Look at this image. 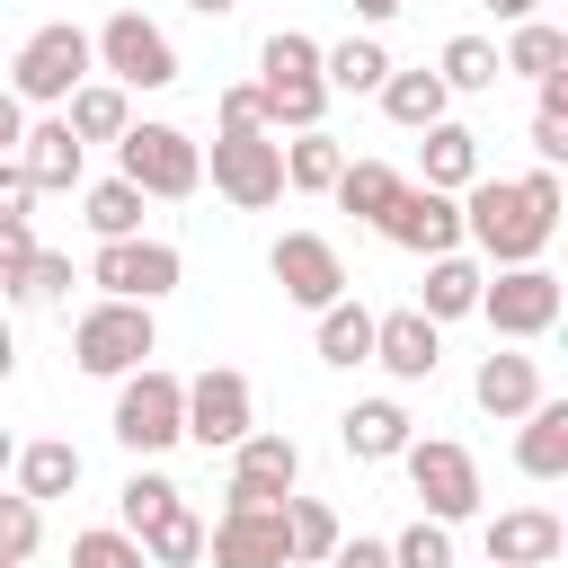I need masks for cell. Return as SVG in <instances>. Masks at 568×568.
Segmentation results:
<instances>
[{"instance_id":"cell-1","label":"cell","mask_w":568,"mask_h":568,"mask_svg":"<svg viewBox=\"0 0 568 568\" xmlns=\"http://www.w3.org/2000/svg\"><path fill=\"white\" fill-rule=\"evenodd\" d=\"M559 169H524V178H470L462 186V240H479L488 266H532L559 231Z\"/></svg>"},{"instance_id":"cell-2","label":"cell","mask_w":568,"mask_h":568,"mask_svg":"<svg viewBox=\"0 0 568 568\" xmlns=\"http://www.w3.org/2000/svg\"><path fill=\"white\" fill-rule=\"evenodd\" d=\"M257 106H266V133H311L328 115V80H320V36L302 27H275L257 44Z\"/></svg>"},{"instance_id":"cell-3","label":"cell","mask_w":568,"mask_h":568,"mask_svg":"<svg viewBox=\"0 0 568 568\" xmlns=\"http://www.w3.org/2000/svg\"><path fill=\"white\" fill-rule=\"evenodd\" d=\"M151 355H160V320H151V302H115V293H98V302L71 320V364L98 373V382H124V373L151 364Z\"/></svg>"},{"instance_id":"cell-4","label":"cell","mask_w":568,"mask_h":568,"mask_svg":"<svg viewBox=\"0 0 568 568\" xmlns=\"http://www.w3.org/2000/svg\"><path fill=\"white\" fill-rule=\"evenodd\" d=\"M178 417H186V382H178L169 364H133V373L115 382V417H106V435H115L133 462H151V453L186 444Z\"/></svg>"},{"instance_id":"cell-5","label":"cell","mask_w":568,"mask_h":568,"mask_svg":"<svg viewBox=\"0 0 568 568\" xmlns=\"http://www.w3.org/2000/svg\"><path fill=\"white\" fill-rule=\"evenodd\" d=\"M89 71H98L89 36H80L71 18H53V27H36V36L18 44V62H9V98H18V106H62Z\"/></svg>"},{"instance_id":"cell-6","label":"cell","mask_w":568,"mask_h":568,"mask_svg":"<svg viewBox=\"0 0 568 568\" xmlns=\"http://www.w3.org/2000/svg\"><path fill=\"white\" fill-rule=\"evenodd\" d=\"M115 178H133L142 195H195L204 186V151H195V133H178V124H124L115 133Z\"/></svg>"},{"instance_id":"cell-7","label":"cell","mask_w":568,"mask_h":568,"mask_svg":"<svg viewBox=\"0 0 568 568\" xmlns=\"http://www.w3.org/2000/svg\"><path fill=\"white\" fill-rule=\"evenodd\" d=\"M399 462H408V488H417V506H426L435 524H470V515H479V462H470V444H453V435H408Z\"/></svg>"},{"instance_id":"cell-8","label":"cell","mask_w":568,"mask_h":568,"mask_svg":"<svg viewBox=\"0 0 568 568\" xmlns=\"http://www.w3.org/2000/svg\"><path fill=\"white\" fill-rule=\"evenodd\" d=\"M479 320L506 337V346H532V337H550L559 328V275L532 257V266H497L488 284H479Z\"/></svg>"},{"instance_id":"cell-9","label":"cell","mask_w":568,"mask_h":568,"mask_svg":"<svg viewBox=\"0 0 568 568\" xmlns=\"http://www.w3.org/2000/svg\"><path fill=\"white\" fill-rule=\"evenodd\" d=\"M89 53H98V71H106L115 89H169V80H178V44H169L142 9H115V18L89 36Z\"/></svg>"},{"instance_id":"cell-10","label":"cell","mask_w":568,"mask_h":568,"mask_svg":"<svg viewBox=\"0 0 568 568\" xmlns=\"http://www.w3.org/2000/svg\"><path fill=\"white\" fill-rule=\"evenodd\" d=\"M248 426H257V390H248V373L204 364V373L186 382V417H178V435H186V444H204V453H231Z\"/></svg>"},{"instance_id":"cell-11","label":"cell","mask_w":568,"mask_h":568,"mask_svg":"<svg viewBox=\"0 0 568 568\" xmlns=\"http://www.w3.org/2000/svg\"><path fill=\"white\" fill-rule=\"evenodd\" d=\"M213 195L231 213H266L284 195V142L275 133H213Z\"/></svg>"},{"instance_id":"cell-12","label":"cell","mask_w":568,"mask_h":568,"mask_svg":"<svg viewBox=\"0 0 568 568\" xmlns=\"http://www.w3.org/2000/svg\"><path fill=\"white\" fill-rule=\"evenodd\" d=\"M178 275H186V257L169 240H142V231L133 240H98V257H89V284L115 293V302H169Z\"/></svg>"},{"instance_id":"cell-13","label":"cell","mask_w":568,"mask_h":568,"mask_svg":"<svg viewBox=\"0 0 568 568\" xmlns=\"http://www.w3.org/2000/svg\"><path fill=\"white\" fill-rule=\"evenodd\" d=\"M293 488H302V444L248 426V435L231 444V488H222V506H284Z\"/></svg>"},{"instance_id":"cell-14","label":"cell","mask_w":568,"mask_h":568,"mask_svg":"<svg viewBox=\"0 0 568 568\" xmlns=\"http://www.w3.org/2000/svg\"><path fill=\"white\" fill-rule=\"evenodd\" d=\"M373 231H382L390 248H408V257H444V248H462V195H444V186H417V178H408Z\"/></svg>"},{"instance_id":"cell-15","label":"cell","mask_w":568,"mask_h":568,"mask_svg":"<svg viewBox=\"0 0 568 568\" xmlns=\"http://www.w3.org/2000/svg\"><path fill=\"white\" fill-rule=\"evenodd\" d=\"M266 275H275L284 302H302V311H328V302L346 293V257H337L328 231H284V240L266 248Z\"/></svg>"},{"instance_id":"cell-16","label":"cell","mask_w":568,"mask_h":568,"mask_svg":"<svg viewBox=\"0 0 568 568\" xmlns=\"http://www.w3.org/2000/svg\"><path fill=\"white\" fill-rule=\"evenodd\" d=\"M204 559L213 568H293L284 506H222L213 532H204Z\"/></svg>"},{"instance_id":"cell-17","label":"cell","mask_w":568,"mask_h":568,"mask_svg":"<svg viewBox=\"0 0 568 568\" xmlns=\"http://www.w3.org/2000/svg\"><path fill=\"white\" fill-rule=\"evenodd\" d=\"M373 364L390 373V382H435V364H444V328L408 302V311H373Z\"/></svg>"},{"instance_id":"cell-18","label":"cell","mask_w":568,"mask_h":568,"mask_svg":"<svg viewBox=\"0 0 568 568\" xmlns=\"http://www.w3.org/2000/svg\"><path fill=\"white\" fill-rule=\"evenodd\" d=\"M18 169H27V186L36 195H71L80 186V160H89V142L62 124V115H36L27 133H18V151H9Z\"/></svg>"},{"instance_id":"cell-19","label":"cell","mask_w":568,"mask_h":568,"mask_svg":"<svg viewBox=\"0 0 568 568\" xmlns=\"http://www.w3.org/2000/svg\"><path fill=\"white\" fill-rule=\"evenodd\" d=\"M559 550H568V532H559L550 506H506L488 524V568H550Z\"/></svg>"},{"instance_id":"cell-20","label":"cell","mask_w":568,"mask_h":568,"mask_svg":"<svg viewBox=\"0 0 568 568\" xmlns=\"http://www.w3.org/2000/svg\"><path fill=\"white\" fill-rule=\"evenodd\" d=\"M470 399H479L488 417H524V408L541 399V355H524V346H497V355H479V373H470Z\"/></svg>"},{"instance_id":"cell-21","label":"cell","mask_w":568,"mask_h":568,"mask_svg":"<svg viewBox=\"0 0 568 568\" xmlns=\"http://www.w3.org/2000/svg\"><path fill=\"white\" fill-rule=\"evenodd\" d=\"M515 470L524 479H568V399H532L524 417H515Z\"/></svg>"},{"instance_id":"cell-22","label":"cell","mask_w":568,"mask_h":568,"mask_svg":"<svg viewBox=\"0 0 568 568\" xmlns=\"http://www.w3.org/2000/svg\"><path fill=\"white\" fill-rule=\"evenodd\" d=\"M417 435V417L399 408V399H355L346 417H337V444H346V462H399V444Z\"/></svg>"},{"instance_id":"cell-23","label":"cell","mask_w":568,"mask_h":568,"mask_svg":"<svg viewBox=\"0 0 568 568\" xmlns=\"http://www.w3.org/2000/svg\"><path fill=\"white\" fill-rule=\"evenodd\" d=\"M479 284H488V266L479 257H462V248H444V257H426V284H417V311L444 328V320H470L479 311Z\"/></svg>"},{"instance_id":"cell-24","label":"cell","mask_w":568,"mask_h":568,"mask_svg":"<svg viewBox=\"0 0 568 568\" xmlns=\"http://www.w3.org/2000/svg\"><path fill=\"white\" fill-rule=\"evenodd\" d=\"M479 178V133L470 124H426V142H417V186H444V195H462Z\"/></svg>"},{"instance_id":"cell-25","label":"cell","mask_w":568,"mask_h":568,"mask_svg":"<svg viewBox=\"0 0 568 568\" xmlns=\"http://www.w3.org/2000/svg\"><path fill=\"white\" fill-rule=\"evenodd\" d=\"M9 479H18V497L53 506V497H71V488H80V444H62V435H36V444H18Z\"/></svg>"},{"instance_id":"cell-26","label":"cell","mask_w":568,"mask_h":568,"mask_svg":"<svg viewBox=\"0 0 568 568\" xmlns=\"http://www.w3.org/2000/svg\"><path fill=\"white\" fill-rule=\"evenodd\" d=\"M373 98H382V115H390L399 133H426V124L453 115V89H444L435 71H399V62H390V80H382Z\"/></svg>"},{"instance_id":"cell-27","label":"cell","mask_w":568,"mask_h":568,"mask_svg":"<svg viewBox=\"0 0 568 568\" xmlns=\"http://www.w3.org/2000/svg\"><path fill=\"white\" fill-rule=\"evenodd\" d=\"M320 328H311V346H320V364H337V373H355V364H373V311L355 302V293H337L328 311H311Z\"/></svg>"},{"instance_id":"cell-28","label":"cell","mask_w":568,"mask_h":568,"mask_svg":"<svg viewBox=\"0 0 568 568\" xmlns=\"http://www.w3.org/2000/svg\"><path fill=\"white\" fill-rule=\"evenodd\" d=\"M320 80H328V98H373V89L390 80V53H382V36L320 44Z\"/></svg>"},{"instance_id":"cell-29","label":"cell","mask_w":568,"mask_h":568,"mask_svg":"<svg viewBox=\"0 0 568 568\" xmlns=\"http://www.w3.org/2000/svg\"><path fill=\"white\" fill-rule=\"evenodd\" d=\"M53 115H62L80 142H115V133L133 124V89H115V80H80V89H71Z\"/></svg>"},{"instance_id":"cell-30","label":"cell","mask_w":568,"mask_h":568,"mask_svg":"<svg viewBox=\"0 0 568 568\" xmlns=\"http://www.w3.org/2000/svg\"><path fill=\"white\" fill-rule=\"evenodd\" d=\"M435 80H444L453 98H488V89L506 80V62H497V44H488V36H444V53H435Z\"/></svg>"},{"instance_id":"cell-31","label":"cell","mask_w":568,"mask_h":568,"mask_svg":"<svg viewBox=\"0 0 568 568\" xmlns=\"http://www.w3.org/2000/svg\"><path fill=\"white\" fill-rule=\"evenodd\" d=\"M506 80H550V71H568V36L550 27V18H515V36H506Z\"/></svg>"},{"instance_id":"cell-32","label":"cell","mask_w":568,"mask_h":568,"mask_svg":"<svg viewBox=\"0 0 568 568\" xmlns=\"http://www.w3.org/2000/svg\"><path fill=\"white\" fill-rule=\"evenodd\" d=\"M399 186H408V178H399V169H390V160H346V169H337V186H328V195H337V204H346V213H355V222H382V213H390V195H399Z\"/></svg>"},{"instance_id":"cell-33","label":"cell","mask_w":568,"mask_h":568,"mask_svg":"<svg viewBox=\"0 0 568 568\" xmlns=\"http://www.w3.org/2000/svg\"><path fill=\"white\" fill-rule=\"evenodd\" d=\"M133 541H142V559H151V568H195V559H204V524H195V506H186V497H178L160 524H142Z\"/></svg>"},{"instance_id":"cell-34","label":"cell","mask_w":568,"mask_h":568,"mask_svg":"<svg viewBox=\"0 0 568 568\" xmlns=\"http://www.w3.org/2000/svg\"><path fill=\"white\" fill-rule=\"evenodd\" d=\"M337 169H346V151H337L320 124L284 142V186H293V195H328V186H337Z\"/></svg>"},{"instance_id":"cell-35","label":"cell","mask_w":568,"mask_h":568,"mask_svg":"<svg viewBox=\"0 0 568 568\" xmlns=\"http://www.w3.org/2000/svg\"><path fill=\"white\" fill-rule=\"evenodd\" d=\"M284 541H293V568H320V559L346 541V524H337L320 497H284Z\"/></svg>"},{"instance_id":"cell-36","label":"cell","mask_w":568,"mask_h":568,"mask_svg":"<svg viewBox=\"0 0 568 568\" xmlns=\"http://www.w3.org/2000/svg\"><path fill=\"white\" fill-rule=\"evenodd\" d=\"M80 204H89V231H98V240H133V231H142V204H151V195H142L133 178H98V186H89Z\"/></svg>"},{"instance_id":"cell-37","label":"cell","mask_w":568,"mask_h":568,"mask_svg":"<svg viewBox=\"0 0 568 568\" xmlns=\"http://www.w3.org/2000/svg\"><path fill=\"white\" fill-rule=\"evenodd\" d=\"M169 506H178V479H169V470H151V462H142V470H133V479L115 488V524H124V532H142V524H160Z\"/></svg>"},{"instance_id":"cell-38","label":"cell","mask_w":568,"mask_h":568,"mask_svg":"<svg viewBox=\"0 0 568 568\" xmlns=\"http://www.w3.org/2000/svg\"><path fill=\"white\" fill-rule=\"evenodd\" d=\"M9 302H36V311L71 302V257H62V248H36V257H27V275L9 284Z\"/></svg>"},{"instance_id":"cell-39","label":"cell","mask_w":568,"mask_h":568,"mask_svg":"<svg viewBox=\"0 0 568 568\" xmlns=\"http://www.w3.org/2000/svg\"><path fill=\"white\" fill-rule=\"evenodd\" d=\"M390 568H453V524L417 515L408 532H390Z\"/></svg>"},{"instance_id":"cell-40","label":"cell","mask_w":568,"mask_h":568,"mask_svg":"<svg viewBox=\"0 0 568 568\" xmlns=\"http://www.w3.org/2000/svg\"><path fill=\"white\" fill-rule=\"evenodd\" d=\"M71 568H151V559L124 524H98V532H71Z\"/></svg>"},{"instance_id":"cell-41","label":"cell","mask_w":568,"mask_h":568,"mask_svg":"<svg viewBox=\"0 0 568 568\" xmlns=\"http://www.w3.org/2000/svg\"><path fill=\"white\" fill-rule=\"evenodd\" d=\"M36 541H44V506L0 488V559H36Z\"/></svg>"},{"instance_id":"cell-42","label":"cell","mask_w":568,"mask_h":568,"mask_svg":"<svg viewBox=\"0 0 568 568\" xmlns=\"http://www.w3.org/2000/svg\"><path fill=\"white\" fill-rule=\"evenodd\" d=\"M213 115H222V133H266V106H257L248 80H231V89L213 98Z\"/></svg>"},{"instance_id":"cell-43","label":"cell","mask_w":568,"mask_h":568,"mask_svg":"<svg viewBox=\"0 0 568 568\" xmlns=\"http://www.w3.org/2000/svg\"><path fill=\"white\" fill-rule=\"evenodd\" d=\"M44 240H36V222H0V293L27 275V257H36Z\"/></svg>"},{"instance_id":"cell-44","label":"cell","mask_w":568,"mask_h":568,"mask_svg":"<svg viewBox=\"0 0 568 568\" xmlns=\"http://www.w3.org/2000/svg\"><path fill=\"white\" fill-rule=\"evenodd\" d=\"M320 568H390V541H373V532H355V541H337Z\"/></svg>"},{"instance_id":"cell-45","label":"cell","mask_w":568,"mask_h":568,"mask_svg":"<svg viewBox=\"0 0 568 568\" xmlns=\"http://www.w3.org/2000/svg\"><path fill=\"white\" fill-rule=\"evenodd\" d=\"M27 213H36V186L18 160H0V222H27Z\"/></svg>"},{"instance_id":"cell-46","label":"cell","mask_w":568,"mask_h":568,"mask_svg":"<svg viewBox=\"0 0 568 568\" xmlns=\"http://www.w3.org/2000/svg\"><path fill=\"white\" fill-rule=\"evenodd\" d=\"M18 133H27V106H18V98H9V89H0V160H9V151H18Z\"/></svg>"},{"instance_id":"cell-47","label":"cell","mask_w":568,"mask_h":568,"mask_svg":"<svg viewBox=\"0 0 568 568\" xmlns=\"http://www.w3.org/2000/svg\"><path fill=\"white\" fill-rule=\"evenodd\" d=\"M346 9H355V18H364V27H390V18H399V9H408V0H346Z\"/></svg>"},{"instance_id":"cell-48","label":"cell","mask_w":568,"mask_h":568,"mask_svg":"<svg viewBox=\"0 0 568 568\" xmlns=\"http://www.w3.org/2000/svg\"><path fill=\"white\" fill-rule=\"evenodd\" d=\"M479 9H488V18H506V27H515V18H532V9H541V0H479Z\"/></svg>"},{"instance_id":"cell-49","label":"cell","mask_w":568,"mask_h":568,"mask_svg":"<svg viewBox=\"0 0 568 568\" xmlns=\"http://www.w3.org/2000/svg\"><path fill=\"white\" fill-rule=\"evenodd\" d=\"M9 373H18V328L0 320V382H9Z\"/></svg>"},{"instance_id":"cell-50","label":"cell","mask_w":568,"mask_h":568,"mask_svg":"<svg viewBox=\"0 0 568 568\" xmlns=\"http://www.w3.org/2000/svg\"><path fill=\"white\" fill-rule=\"evenodd\" d=\"M186 9H195V18H231L240 0H186Z\"/></svg>"},{"instance_id":"cell-51","label":"cell","mask_w":568,"mask_h":568,"mask_svg":"<svg viewBox=\"0 0 568 568\" xmlns=\"http://www.w3.org/2000/svg\"><path fill=\"white\" fill-rule=\"evenodd\" d=\"M9 462H18V435H9V426H0V479H9Z\"/></svg>"},{"instance_id":"cell-52","label":"cell","mask_w":568,"mask_h":568,"mask_svg":"<svg viewBox=\"0 0 568 568\" xmlns=\"http://www.w3.org/2000/svg\"><path fill=\"white\" fill-rule=\"evenodd\" d=\"M0 568H27V559H0Z\"/></svg>"}]
</instances>
